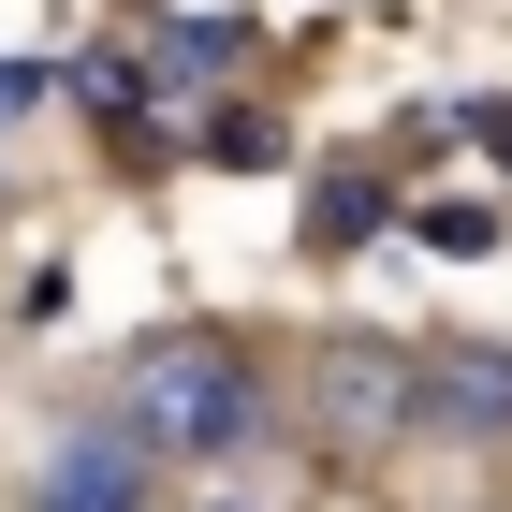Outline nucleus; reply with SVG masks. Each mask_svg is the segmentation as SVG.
I'll return each instance as SVG.
<instances>
[{
  "instance_id": "6",
  "label": "nucleus",
  "mask_w": 512,
  "mask_h": 512,
  "mask_svg": "<svg viewBox=\"0 0 512 512\" xmlns=\"http://www.w3.org/2000/svg\"><path fill=\"white\" fill-rule=\"evenodd\" d=\"M395 205H410V176H395V161H337V176L308 191V249H366Z\"/></svg>"
},
{
  "instance_id": "9",
  "label": "nucleus",
  "mask_w": 512,
  "mask_h": 512,
  "mask_svg": "<svg viewBox=\"0 0 512 512\" xmlns=\"http://www.w3.org/2000/svg\"><path fill=\"white\" fill-rule=\"evenodd\" d=\"M410 235H425V249H454V264H469V249H498V220H483V205H410Z\"/></svg>"
},
{
  "instance_id": "5",
  "label": "nucleus",
  "mask_w": 512,
  "mask_h": 512,
  "mask_svg": "<svg viewBox=\"0 0 512 512\" xmlns=\"http://www.w3.org/2000/svg\"><path fill=\"white\" fill-rule=\"evenodd\" d=\"M249 44H264L249 15H161V30H147V74L176 88V103H205V88H235V74H249Z\"/></svg>"
},
{
  "instance_id": "10",
  "label": "nucleus",
  "mask_w": 512,
  "mask_h": 512,
  "mask_svg": "<svg viewBox=\"0 0 512 512\" xmlns=\"http://www.w3.org/2000/svg\"><path fill=\"white\" fill-rule=\"evenodd\" d=\"M44 88H59V59H0V118H30Z\"/></svg>"
},
{
  "instance_id": "3",
  "label": "nucleus",
  "mask_w": 512,
  "mask_h": 512,
  "mask_svg": "<svg viewBox=\"0 0 512 512\" xmlns=\"http://www.w3.org/2000/svg\"><path fill=\"white\" fill-rule=\"evenodd\" d=\"M147 498H161V454L132 439V410L59 425V454L30 469V512H147Z\"/></svg>"
},
{
  "instance_id": "8",
  "label": "nucleus",
  "mask_w": 512,
  "mask_h": 512,
  "mask_svg": "<svg viewBox=\"0 0 512 512\" xmlns=\"http://www.w3.org/2000/svg\"><path fill=\"white\" fill-rule=\"evenodd\" d=\"M454 132H469V118H439V103H395V132H381V161H395V176H425V161L454 147Z\"/></svg>"
},
{
  "instance_id": "7",
  "label": "nucleus",
  "mask_w": 512,
  "mask_h": 512,
  "mask_svg": "<svg viewBox=\"0 0 512 512\" xmlns=\"http://www.w3.org/2000/svg\"><path fill=\"white\" fill-rule=\"evenodd\" d=\"M205 161H220V176H278V118H264V103H205Z\"/></svg>"
},
{
  "instance_id": "12",
  "label": "nucleus",
  "mask_w": 512,
  "mask_h": 512,
  "mask_svg": "<svg viewBox=\"0 0 512 512\" xmlns=\"http://www.w3.org/2000/svg\"><path fill=\"white\" fill-rule=\"evenodd\" d=\"M220 512H249V498H220Z\"/></svg>"
},
{
  "instance_id": "4",
  "label": "nucleus",
  "mask_w": 512,
  "mask_h": 512,
  "mask_svg": "<svg viewBox=\"0 0 512 512\" xmlns=\"http://www.w3.org/2000/svg\"><path fill=\"white\" fill-rule=\"evenodd\" d=\"M425 439L512 454V337H425Z\"/></svg>"
},
{
  "instance_id": "2",
  "label": "nucleus",
  "mask_w": 512,
  "mask_h": 512,
  "mask_svg": "<svg viewBox=\"0 0 512 512\" xmlns=\"http://www.w3.org/2000/svg\"><path fill=\"white\" fill-rule=\"evenodd\" d=\"M293 425L337 454V469H381L425 439V337H381V322H337L293 352Z\"/></svg>"
},
{
  "instance_id": "11",
  "label": "nucleus",
  "mask_w": 512,
  "mask_h": 512,
  "mask_svg": "<svg viewBox=\"0 0 512 512\" xmlns=\"http://www.w3.org/2000/svg\"><path fill=\"white\" fill-rule=\"evenodd\" d=\"M454 118H469V147H498V176H512V103H498V88H483V103H454Z\"/></svg>"
},
{
  "instance_id": "1",
  "label": "nucleus",
  "mask_w": 512,
  "mask_h": 512,
  "mask_svg": "<svg viewBox=\"0 0 512 512\" xmlns=\"http://www.w3.org/2000/svg\"><path fill=\"white\" fill-rule=\"evenodd\" d=\"M118 410L161 469H220V454H264L278 439V381L235 322H147L118 352Z\"/></svg>"
},
{
  "instance_id": "13",
  "label": "nucleus",
  "mask_w": 512,
  "mask_h": 512,
  "mask_svg": "<svg viewBox=\"0 0 512 512\" xmlns=\"http://www.w3.org/2000/svg\"><path fill=\"white\" fill-rule=\"evenodd\" d=\"M0 191H15V176H0Z\"/></svg>"
}]
</instances>
